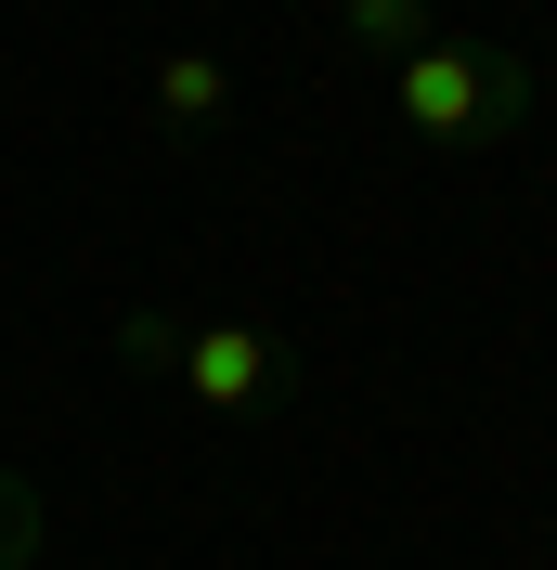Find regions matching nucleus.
Masks as SVG:
<instances>
[{"instance_id":"3","label":"nucleus","mask_w":557,"mask_h":570,"mask_svg":"<svg viewBox=\"0 0 557 570\" xmlns=\"http://www.w3.org/2000/svg\"><path fill=\"white\" fill-rule=\"evenodd\" d=\"M156 117H169L182 142H208L221 117H234V66H221V52H169V66H156Z\"/></svg>"},{"instance_id":"5","label":"nucleus","mask_w":557,"mask_h":570,"mask_svg":"<svg viewBox=\"0 0 557 570\" xmlns=\"http://www.w3.org/2000/svg\"><path fill=\"white\" fill-rule=\"evenodd\" d=\"M117 363L130 376H182V324L169 312H117Z\"/></svg>"},{"instance_id":"4","label":"nucleus","mask_w":557,"mask_h":570,"mask_svg":"<svg viewBox=\"0 0 557 570\" xmlns=\"http://www.w3.org/2000/svg\"><path fill=\"white\" fill-rule=\"evenodd\" d=\"M338 27L377 39V52H416V39H428V0H338Z\"/></svg>"},{"instance_id":"2","label":"nucleus","mask_w":557,"mask_h":570,"mask_svg":"<svg viewBox=\"0 0 557 570\" xmlns=\"http://www.w3.org/2000/svg\"><path fill=\"white\" fill-rule=\"evenodd\" d=\"M182 390H195V415L273 402L285 390V337H273V324H182Z\"/></svg>"},{"instance_id":"1","label":"nucleus","mask_w":557,"mask_h":570,"mask_svg":"<svg viewBox=\"0 0 557 570\" xmlns=\"http://www.w3.org/2000/svg\"><path fill=\"white\" fill-rule=\"evenodd\" d=\"M389 117H402L416 142H506L531 117V66L506 52V39L428 27L416 52H402V78H389Z\"/></svg>"},{"instance_id":"6","label":"nucleus","mask_w":557,"mask_h":570,"mask_svg":"<svg viewBox=\"0 0 557 570\" xmlns=\"http://www.w3.org/2000/svg\"><path fill=\"white\" fill-rule=\"evenodd\" d=\"M27 558H39V493L0 480V570H27Z\"/></svg>"}]
</instances>
